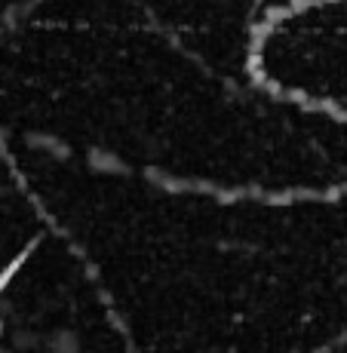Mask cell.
<instances>
[{
  "mask_svg": "<svg viewBox=\"0 0 347 353\" xmlns=\"http://www.w3.org/2000/svg\"><path fill=\"white\" fill-rule=\"evenodd\" d=\"M40 347L46 353H83L80 347V338L74 329H56V332H46L40 335Z\"/></svg>",
  "mask_w": 347,
  "mask_h": 353,
  "instance_id": "6da1fadb",
  "label": "cell"
},
{
  "mask_svg": "<svg viewBox=\"0 0 347 353\" xmlns=\"http://www.w3.org/2000/svg\"><path fill=\"white\" fill-rule=\"evenodd\" d=\"M86 163H90V169L99 175H123L126 172L123 160H120L117 154L105 151V148H95V151L86 154Z\"/></svg>",
  "mask_w": 347,
  "mask_h": 353,
  "instance_id": "7a4b0ae2",
  "label": "cell"
}]
</instances>
